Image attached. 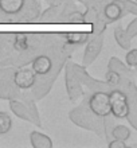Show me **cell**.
<instances>
[{
	"instance_id": "obj_1",
	"label": "cell",
	"mask_w": 137,
	"mask_h": 148,
	"mask_svg": "<svg viewBox=\"0 0 137 148\" xmlns=\"http://www.w3.org/2000/svg\"><path fill=\"white\" fill-rule=\"evenodd\" d=\"M70 120L73 123L81 127V128H86V129H90V131H94V132L100 133L98 128L95 127L97 124H101L100 123V117H97L89 109V106H87V110H85V108L82 106H78V108H75L74 110H71L70 112ZM104 125V124H101ZM101 135V133H100Z\"/></svg>"
},
{
	"instance_id": "obj_2",
	"label": "cell",
	"mask_w": 137,
	"mask_h": 148,
	"mask_svg": "<svg viewBox=\"0 0 137 148\" xmlns=\"http://www.w3.org/2000/svg\"><path fill=\"white\" fill-rule=\"evenodd\" d=\"M89 109L100 119L108 117L110 114V105H109V94L104 90H95L89 98L87 102Z\"/></svg>"
},
{
	"instance_id": "obj_3",
	"label": "cell",
	"mask_w": 137,
	"mask_h": 148,
	"mask_svg": "<svg viewBox=\"0 0 137 148\" xmlns=\"http://www.w3.org/2000/svg\"><path fill=\"white\" fill-rule=\"evenodd\" d=\"M108 94H109L110 114H113L116 119H125L129 110L126 94L121 90H112Z\"/></svg>"
},
{
	"instance_id": "obj_4",
	"label": "cell",
	"mask_w": 137,
	"mask_h": 148,
	"mask_svg": "<svg viewBox=\"0 0 137 148\" xmlns=\"http://www.w3.org/2000/svg\"><path fill=\"white\" fill-rule=\"evenodd\" d=\"M102 46H104V32L93 34V38L87 39V46L85 49L83 59H82L83 66L85 67L89 66V65H91L95 61V58L100 54V51L102 50Z\"/></svg>"
},
{
	"instance_id": "obj_5",
	"label": "cell",
	"mask_w": 137,
	"mask_h": 148,
	"mask_svg": "<svg viewBox=\"0 0 137 148\" xmlns=\"http://www.w3.org/2000/svg\"><path fill=\"white\" fill-rule=\"evenodd\" d=\"M10 108H11L12 113L18 116L22 120L30 121V123H35V124H40L39 120H38V113H36V109L34 108L31 112V109L28 108L26 104L23 102H19L16 100H11L10 101Z\"/></svg>"
},
{
	"instance_id": "obj_6",
	"label": "cell",
	"mask_w": 137,
	"mask_h": 148,
	"mask_svg": "<svg viewBox=\"0 0 137 148\" xmlns=\"http://www.w3.org/2000/svg\"><path fill=\"white\" fill-rule=\"evenodd\" d=\"M66 89H67V93H69V97H70V100L73 102L78 101L83 94L81 82L77 79L74 73H71L70 63L67 65V69H66Z\"/></svg>"
},
{
	"instance_id": "obj_7",
	"label": "cell",
	"mask_w": 137,
	"mask_h": 148,
	"mask_svg": "<svg viewBox=\"0 0 137 148\" xmlns=\"http://www.w3.org/2000/svg\"><path fill=\"white\" fill-rule=\"evenodd\" d=\"M36 74L32 69H19L14 75V84L19 89H30L35 85Z\"/></svg>"
},
{
	"instance_id": "obj_8",
	"label": "cell",
	"mask_w": 137,
	"mask_h": 148,
	"mask_svg": "<svg viewBox=\"0 0 137 148\" xmlns=\"http://www.w3.org/2000/svg\"><path fill=\"white\" fill-rule=\"evenodd\" d=\"M32 70L35 74H39V75H46L51 71L52 69V61H51L50 57L47 55H39L36 57L34 61H32Z\"/></svg>"
},
{
	"instance_id": "obj_9",
	"label": "cell",
	"mask_w": 137,
	"mask_h": 148,
	"mask_svg": "<svg viewBox=\"0 0 137 148\" xmlns=\"http://www.w3.org/2000/svg\"><path fill=\"white\" fill-rule=\"evenodd\" d=\"M30 141L34 148H52V141L50 137L38 131H32L30 133Z\"/></svg>"
},
{
	"instance_id": "obj_10",
	"label": "cell",
	"mask_w": 137,
	"mask_h": 148,
	"mask_svg": "<svg viewBox=\"0 0 137 148\" xmlns=\"http://www.w3.org/2000/svg\"><path fill=\"white\" fill-rule=\"evenodd\" d=\"M24 0H0V11L7 15H16L23 7Z\"/></svg>"
},
{
	"instance_id": "obj_11",
	"label": "cell",
	"mask_w": 137,
	"mask_h": 148,
	"mask_svg": "<svg viewBox=\"0 0 137 148\" xmlns=\"http://www.w3.org/2000/svg\"><path fill=\"white\" fill-rule=\"evenodd\" d=\"M104 15L108 19V22H114L121 18L122 15V7L118 1H110L104 8Z\"/></svg>"
},
{
	"instance_id": "obj_12",
	"label": "cell",
	"mask_w": 137,
	"mask_h": 148,
	"mask_svg": "<svg viewBox=\"0 0 137 148\" xmlns=\"http://www.w3.org/2000/svg\"><path fill=\"white\" fill-rule=\"evenodd\" d=\"M38 11H39V4L35 0H24L23 7L19 12L23 14V18L26 19H34L38 16Z\"/></svg>"
},
{
	"instance_id": "obj_13",
	"label": "cell",
	"mask_w": 137,
	"mask_h": 148,
	"mask_svg": "<svg viewBox=\"0 0 137 148\" xmlns=\"http://www.w3.org/2000/svg\"><path fill=\"white\" fill-rule=\"evenodd\" d=\"M114 39H116L117 45L121 47V49H124V50H129L130 49V40H132V39L126 35L125 30L122 27H120V26L114 30Z\"/></svg>"
},
{
	"instance_id": "obj_14",
	"label": "cell",
	"mask_w": 137,
	"mask_h": 148,
	"mask_svg": "<svg viewBox=\"0 0 137 148\" xmlns=\"http://www.w3.org/2000/svg\"><path fill=\"white\" fill-rule=\"evenodd\" d=\"M89 36H90L89 32H67L65 38L69 45H81V43L87 42Z\"/></svg>"
},
{
	"instance_id": "obj_15",
	"label": "cell",
	"mask_w": 137,
	"mask_h": 148,
	"mask_svg": "<svg viewBox=\"0 0 137 148\" xmlns=\"http://www.w3.org/2000/svg\"><path fill=\"white\" fill-rule=\"evenodd\" d=\"M112 136L113 139L126 141L130 137V129L126 125H114L113 131H112Z\"/></svg>"
},
{
	"instance_id": "obj_16",
	"label": "cell",
	"mask_w": 137,
	"mask_h": 148,
	"mask_svg": "<svg viewBox=\"0 0 137 148\" xmlns=\"http://www.w3.org/2000/svg\"><path fill=\"white\" fill-rule=\"evenodd\" d=\"M12 120L11 116L5 112H0V135H5L11 131Z\"/></svg>"
},
{
	"instance_id": "obj_17",
	"label": "cell",
	"mask_w": 137,
	"mask_h": 148,
	"mask_svg": "<svg viewBox=\"0 0 137 148\" xmlns=\"http://www.w3.org/2000/svg\"><path fill=\"white\" fill-rule=\"evenodd\" d=\"M15 49L18 51H26L28 49V35L26 34H18L15 36Z\"/></svg>"
},
{
	"instance_id": "obj_18",
	"label": "cell",
	"mask_w": 137,
	"mask_h": 148,
	"mask_svg": "<svg viewBox=\"0 0 137 148\" xmlns=\"http://www.w3.org/2000/svg\"><path fill=\"white\" fill-rule=\"evenodd\" d=\"M98 19H100V18H98V11L94 7L87 8V11L83 14V23L94 24Z\"/></svg>"
},
{
	"instance_id": "obj_19",
	"label": "cell",
	"mask_w": 137,
	"mask_h": 148,
	"mask_svg": "<svg viewBox=\"0 0 137 148\" xmlns=\"http://www.w3.org/2000/svg\"><path fill=\"white\" fill-rule=\"evenodd\" d=\"M105 79H106V84L109 86H116V85H120V81H121V75L120 73L114 70H108L105 75Z\"/></svg>"
},
{
	"instance_id": "obj_20",
	"label": "cell",
	"mask_w": 137,
	"mask_h": 148,
	"mask_svg": "<svg viewBox=\"0 0 137 148\" xmlns=\"http://www.w3.org/2000/svg\"><path fill=\"white\" fill-rule=\"evenodd\" d=\"M108 69H109V70L117 71V73H120V74H121L122 71H126V73H129V71L126 70V67L122 65V62H121V61H120L118 58H110L109 65H108Z\"/></svg>"
},
{
	"instance_id": "obj_21",
	"label": "cell",
	"mask_w": 137,
	"mask_h": 148,
	"mask_svg": "<svg viewBox=\"0 0 137 148\" xmlns=\"http://www.w3.org/2000/svg\"><path fill=\"white\" fill-rule=\"evenodd\" d=\"M121 4L122 10H126V12H130L132 15H137V4L133 0H117Z\"/></svg>"
},
{
	"instance_id": "obj_22",
	"label": "cell",
	"mask_w": 137,
	"mask_h": 148,
	"mask_svg": "<svg viewBox=\"0 0 137 148\" xmlns=\"http://www.w3.org/2000/svg\"><path fill=\"white\" fill-rule=\"evenodd\" d=\"M57 16H58V8L50 7L43 12V15L40 16V20H42V22H51V20L57 19Z\"/></svg>"
},
{
	"instance_id": "obj_23",
	"label": "cell",
	"mask_w": 137,
	"mask_h": 148,
	"mask_svg": "<svg viewBox=\"0 0 137 148\" xmlns=\"http://www.w3.org/2000/svg\"><path fill=\"white\" fill-rule=\"evenodd\" d=\"M125 62H126V65L130 67L136 66L137 65V49H130V50L126 53Z\"/></svg>"
},
{
	"instance_id": "obj_24",
	"label": "cell",
	"mask_w": 137,
	"mask_h": 148,
	"mask_svg": "<svg viewBox=\"0 0 137 148\" xmlns=\"http://www.w3.org/2000/svg\"><path fill=\"white\" fill-rule=\"evenodd\" d=\"M125 32H126V35L129 36L130 39H133L134 36L137 35V19H133L129 24H128Z\"/></svg>"
},
{
	"instance_id": "obj_25",
	"label": "cell",
	"mask_w": 137,
	"mask_h": 148,
	"mask_svg": "<svg viewBox=\"0 0 137 148\" xmlns=\"http://www.w3.org/2000/svg\"><path fill=\"white\" fill-rule=\"evenodd\" d=\"M67 22L69 23H83V14L79 11H74L67 16Z\"/></svg>"
},
{
	"instance_id": "obj_26",
	"label": "cell",
	"mask_w": 137,
	"mask_h": 148,
	"mask_svg": "<svg viewBox=\"0 0 137 148\" xmlns=\"http://www.w3.org/2000/svg\"><path fill=\"white\" fill-rule=\"evenodd\" d=\"M109 148H128L125 144V141L118 140V139H113L112 141H109Z\"/></svg>"
}]
</instances>
